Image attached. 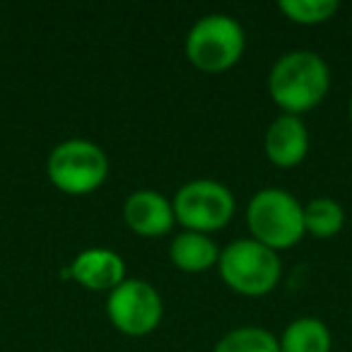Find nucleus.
<instances>
[{"label":"nucleus","mask_w":352,"mask_h":352,"mask_svg":"<svg viewBox=\"0 0 352 352\" xmlns=\"http://www.w3.org/2000/svg\"><path fill=\"white\" fill-rule=\"evenodd\" d=\"M331 89V68L316 51L297 49L283 54L268 75V92L283 113L311 111Z\"/></svg>","instance_id":"nucleus-1"},{"label":"nucleus","mask_w":352,"mask_h":352,"mask_svg":"<svg viewBox=\"0 0 352 352\" xmlns=\"http://www.w3.org/2000/svg\"><path fill=\"white\" fill-rule=\"evenodd\" d=\"M246 225L251 239L273 251L294 246L304 234V206L287 188H261L246 206Z\"/></svg>","instance_id":"nucleus-2"},{"label":"nucleus","mask_w":352,"mask_h":352,"mask_svg":"<svg viewBox=\"0 0 352 352\" xmlns=\"http://www.w3.org/2000/svg\"><path fill=\"white\" fill-rule=\"evenodd\" d=\"M222 280L227 287L244 297H265L280 283L283 261L278 251L268 249L256 239H236L220 249L217 261Z\"/></svg>","instance_id":"nucleus-3"},{"label":"nucleus","mask_w":352,"mask_h":352,"mask_svg":"<svg viewBox=\"0 0 352 352\" xmlns=\"http://www.w3.org/2000/svg\"><path fill=\"white\" fill-rule=\"evenodd\" d=\"M186 58L203 73H225L246 49L244 27L227 12H210L193 22L186 34Z\"/></svg>","instance_id":"nucleus-4"},{"label":"nucleus","mask_w":352,"mask_h":352,"mask_svg":"<svg viewBox=\"0 0 352 352\" xmlns=\"http://www.w3.org/2000/svg\"><path fill=\"white\" fill-rule=\"evenodd\" d=\"M46 174L58 191L68 196H87L109 176V157L87 138H68L51 150Z\"/></svg>","instance_id":"nucleus-5"},{"label":"nucleus","mask_w":352,"mask_h":352,"mask_svg":"<svg viewBox=\"0 0 352 352\" xmlns=\"http://www.w3.org/2000/svg\"><path fill=\"white\" fill-rule=\"evenodd\" d=\"M174 217L186 232L210 234L230 225L236 210V198L230 186L215 179H193L176 191Z\"/></svg>","instance_id":"nucleus-6"},{"label":"nucleus","mask_w":352,"mask_h":352,"mask_svg":"<svg viewBox=\"0 0 352 352\" xmlns=\"http://www.w3.org/2000/svg\"><path fill=\"white\" fill-rule=\"evenodd\" d=\"M109 321L116 331L131 338H142L157 331L164 314V304L155 285L147 280L126 278L107 297Z\"/></svg>","instance_id":"nucleus-7"},{"label":"nucleus","mask_w":352,"mask_h":352,"mask_svg":"<svg viewBox=\"0 0 352 352\" xmlns=\"http://www.w3.org/2000/svg\"><path fill=\"white\" fill-rule=\"evenodd\" d=\"M63 275L92 292H111L126 280V261L116 251L94 246V249L80 251L73 263L63 270Z\"/></svg>","instance_id":"nucleus-8"},{"label":"nucleus","mask_w":352,"mask_h":352,"mask_svg":"<svg viewBox=\"0 0 352 352\" xmlns=\"http://www.w3.org/2000/svg\"><path fill=\"white\" fill-rule=\"evenodd\" d=\"M123 220L138 236H164L171 232L176 217L169 198L152 188H140L123 203Z\"/></svg>","instance_id":"nucleus-9"},{"label":"nucleus","mask_w":352,"mask_h":352,"mask_svg":"<svg viewBox=\"0 0 352 352\" xmlns=\"http://www.w3.org/2000/svg\"><path fill=\"white\" fill-rule=\"evenodd\" d=\"M309 128L299 116L292 113H280L273 118L265 131L263 138V150L265 157L273 162L275 166H297L309 155Z\"/></svg>","instance_id":"nucleus-10"},{"label":"nucleus","mask_w":352,"mask_h":352,"mask_svg":"<svg viewBox=\"0 0 352 352\" xmlns=\"http://www.w3.org/2000/svg\"><path fill=\"white\" fill-rule=\"evenodd\" d=\"M169 258L184 273H206L220 261V246L210 234L184 230L171 239Z\"/></svg>","instance_id":"nucleus-11"},{"label":"nucleus","mask_w":352,"mask_h":352,"mask_svg":"<svg viewBox=\"0 0 352 352\" xmlns=\"http://www.w3.org/2000/svg\"><path fill=\"white\" fill-rule=\"evenodd\" d=\"M278 342L280 352H331L333 336L321 318L302 316L287 323Z\"/></svg>","instance_id":"nucleus-12"},{"label":"nucleus","mask_w":352,"mask_h":352,"mask_svg":"<svg viewBox=\"0 0 352 352\" xmlns=\"http://www.w3.org/2000/svg\"><path fill=\"white\" fill-rule=\"evenodd\" d=\"M345 227V210L333 198H314L304 206V230L316 239H331Z\"/></svg>","instance_id":"nucleus-13"},{"label":"nucleus","mask_w":352,"mask_h":352,"mask_svg":"<svg viewBox=\"0 0 352 352\" xmlns=\"http://www.w3.org/2000/svg\"><path fill=\"white\" fill-rule=\"evenodd\" d=\"M212 352H280V342L261 326H239L225 333Z\"/></svg>","instance_id":"nucleus-14"},{"label":"nucleus","mask_w":352,"mask_h":352,"mask_svg":"<svg viewBox=\"0 0 352 352\" xmlns=\"http://www.w3.org/2000/svg\"><path fill=\"white\" fill-rule=\"evenodd\" d=\"M280 10L285 12L287 20L311 27L333 20L336 12L340 10V3L338 0H283Z\"/></svg>","instance_id":"nucleus-15"},{"label":"nucleus","mask_w":352,"mask_h":352,"mask_svg":"<svg viewBox=\"0 0 352 352\" xmlns=\"http://www.w3.org/2000/svg\"><path fill=\"white\" fill-rule=\"evenodd\" d=\"M347 111H350V121H352V97H350V107H347Z\"/></svg>","instance_id":"nucleus-16"}]
</instances>
